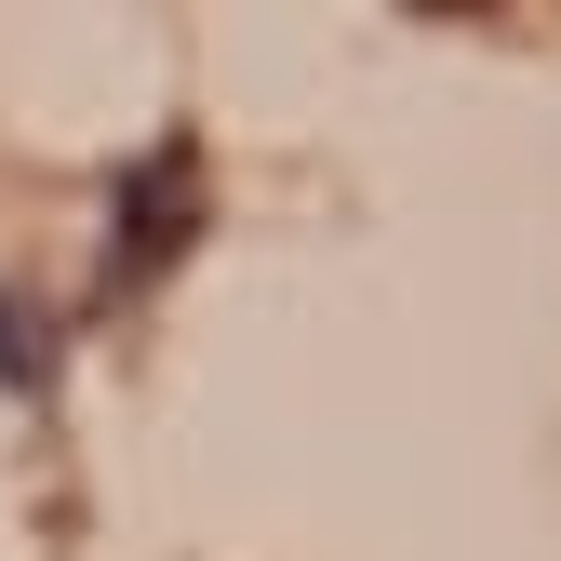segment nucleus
I'll use <instances>...</instances> for the list:
<instances>
[{
    "instance_id": "f257e3e1",
    "label": "nucleus",
    "mask_w": 561,
    "mask_h": 561,
    "mask_svg": "<svg viewBox=\"0 0 561 561\" xmlns=\"http://www.w3.org/2000/svg\"><path fill=\"white\" fill-rule=\"evenodd\" d=\"M107 215H121V241H107V295H148V280L201 241V134H161V148L121 174Z\"/></svg>"
}]
</instances>
